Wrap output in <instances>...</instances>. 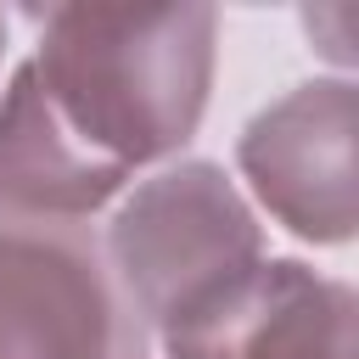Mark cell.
Listing matches in <instances>:
<instances>
[{
    "mask_svg": "<svg viewBox=\"0 0 359 359\" xmlns=\"http://www.w3.org/2000/svg\"><path fill=\"white\" fill-rule=\"evenodd\" d=\"M34 73L67 135L118 174L191 146L219 67L213 6H45Z\"/></svg>",
    "mask_w": 359,
    "mask_h": 359,
    "instance_id": "1",
    "label": "cell"
},
{
    "mask_svg": "<svg viewBox=\"0 0 359 359\" xmlns=\"http://www.w3.org/2000/svg\"><path fill=\"white\" fill-rule=\"evenodd\" d=\"M101 252L140 331L157 342L219 309L269 258L252 202L208 157H180L140 180L118 202Z\"/></svg>",
    "mask_w": 359,
    "mask_h": 359,
    "instance_id": "2",
    "label": "cell"
},
{
    "mask_svg": "<svg viewBox=\"0 0 359 359\" xmlns=\"http://www.w3.org/2000/svg\"><path fill=\"white\" fill-rule=\"evenodd\" d=\"M146 342L84 224L0 213V359H146Z\"/></svg>",
    "mask_w": 359,
    "mask_h": 359,
    "instance_id": "3",
    "label": "cell"
},
{
    "mask_svg": "<svg viewBox=\"0 0 359 359\" xmlns=\"http://www.w3.org/2000/svg\"><path fill=\"white\" fill-rule=\"evenodd\" d=\"M353 123H359L353 84L309 79L280 101H269L264 112H252V123L236 140V163L258 208L297 241L348 247L359 230Z\"/></svg>",
    "mask_w": 359,
    "mask_h": 359,
    "instance_id": "4",
    "label": "cell"
},
{
    "mask_svg": "<svg viewBox=\"0 0 359 359\" xmlns=\"http://www.w3.org/2000/svg\"><path fill=\"white\" fill-rule=\"evenodd\" d=\"M359 297L303 258H264L219 309L163 337L168 359H353Z\"/></svg>",
    "mask_w": 359,
    "mask_h": 359,
    "instance_id": "5",
    "label": "cell"
},
{
    "mask_svg": "<svg viewBox=\"0 0 359 359\" xmlns=\"http://www.w3.org/2000/svg\"><path fill=\"white\" fill-rule=\"evenodd\" d=\"M123 185L129 174L107 168L67 135V123L39 90L34 62H22L0 95V213L84 224Z\"/></svg>",
    "mask_w": 359,
    "mask_h": 359,
    "instance_id": "6",
    "label": "cell"
},
{
    "mask_svg": "<svg viewBox=\"0 0 359 359\" xmlns=\"http://www.w3.org/2000/svg\"><path fill=\"white\" fill-rule=\"evenodd\" d=\"M0 62H6V17H0Z\"/></svg>",
    "mask_w": 359,
    "mask_h": 359,
    "instance_id": "7",
    "label": "cell"
}]
</instances>
